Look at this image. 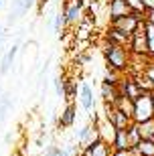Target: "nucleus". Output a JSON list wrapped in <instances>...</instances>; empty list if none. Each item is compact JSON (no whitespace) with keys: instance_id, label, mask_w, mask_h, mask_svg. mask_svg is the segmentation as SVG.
<instances>
[{"instance_id":"22","label":"nucleus","mask_w":154,"mask_h":156,"mask_svg":"<svg viewBox=\"0 0 154 156\" xmlns=\"http://www.w3.org/2000/svg\"><path fill=\"white\" fill-rule=\"evenodd\" d=\"M122 75L124 73H120V71L112 69V67H106V73H103V81H108V83H114V85H118L122 79Z\"/></svg>"},{"instance_id":"18","label":"nucleus","mask_w":154,"mask_h":156,"mask_svg":"<svg viewBox=\"0 0 154 156\" xmlns=\"http://www.w3.org/2000/svg\"><path fill=\"white\" fill-rule=\"evenodd\" d=\"M114 105L118 108V110H122L124 114H128L130 118H132V114H134V99H132V98L120 95V98H118V101H116Z\"/></svg>"},{"instance_id":"3","label":"nucleus","mask_w":154,"mask_h":156,"mask_svg":"<svg viewBox=\"0 0 154 156\" xmlns=\"http://www.w3.org/2000/svg\"><path fill=\"white\" fill-rule=\"evenodd\" d=\"M128 51L136 57H148V39H146V18L138 23L134 35L130 37L128 43Z\"/></svg>"},{"instance_id":"29","label":"nucleus","mask_w":154,"mask_h":156,"mask_svg":"<svg viewBox=\"0 0 154 156\" xmlns=\"http://www.w3.org/2000/svg\"><path fill=\"white\" fill-rule=\"evenodd\" d=\"M144 73L150 77V81H152V85H154V59L150 61L148 65H146V67H144Z\"/></svg>"},{"instance_id":"21","label":"nucleus","mask_w":154,"mask_h":156,"mask_svg":"<svg viewBox=\"0 0 154 156\" xmlns=\"http://www.w3.org/2000/svg\"><path fill=\"white\" fill-rule=\"evenodd\" d=\"M63 87H65V95L63 99H67V101H73V98L79 93L77 85H75V81H69V79H63Z\"/></svg>"},{"instance_id":"23","label":"nucleus","mask_w":154,"mask_h":156,"mask_svg":"<svg viewBox=\"0 0 154 156\" xmlns=\"http://www.w3.org/2000/svg\"><path fill=\"white\" fill-rule=\"evenodd\" d=\"M146 39H148V57L154 59V24L146 20Z\"/></svg>"},{"instance_id":"13","label":"nucleus","mask_w":154,"mask_h":156,"mask_svg":"<svg viewBox=\"0 0 154 156\" xmlns=\"http://www.w3.org/2000/svg\"><path fill=\"white\" fill-rule=\"evenodd\" d=\"M99 95H102L103 104H109L114 105L120 98V91H118V85L114 83H108V81H102V85H99Z\"/></svg>"},{"instance_id":"19","label":"nucleus","mask_w":154,"mask_h":156,"mask_svg":"<svg viewBox=\"0 0 154 156\" xmlns=\"http://www.w3.org/2000/svg\"><path fill=\"white\" fill-rule=\"evenodd\" d=\"M134 77H136V83L138 87L142 89V91H154V85H152V81H150V77L144 73V71H140V73H134Z\"/></svg>"},{"instance_id":"31","label":"nucleus","mask_w":154,"mask_h":156,"mask_svg":"<svg viewBox=\"0 0 154 156\" xmlns=\"http://www.w3.org/2000/svg\"><path fill=\"white\" fill-rule=\"evenodd\" d=\"M23 4H24V8H27V12H29L33 6H37V0H23Z\"/></svg>"},{"instance_id":"30","label":"nucleus","mask_w":154,"mask_h":156,"mask_svg":"<svg viewBox=\"0 0 154 156\" xmlns=\"http://www.w3.org/2000/svg\"><path fill=\"white\" fill-rule=\"evenodd\" d=\"M112 156H134L132 148H124V150H112Z\"/></svg>"},{"instance_id":"36","label":"nucleus","mask_w":154,"mask_h":156,"mask_svg":"<svg viewBox=\"0 0 154 156\" xmlns=\"http://www.w3.org/2000/svg\"><path fill=\"white\" fill-rule=\"evenodd\" d=\"M152 99H154V93H152Z\"/></svg>"},{"instance_id":"5","label":"nucleus","mask_w":154,"mask_h":156,"mask_svg":"<svg viewBox=\"0 0 154 156\" xmlns=\"http://www.w3.org/2000/svg\"><path fill=\"white\" fill-rule=\"evenodd\" d=\"M81 156H112V146L106 140L97 138L91 144H87L81 148Z\"/></svg>"},{"instance_id":"1","label":"nucleus","mask_w":154,"mask_h":156,"mask_svg":"<svg viewBox=\"0 0 154 156\" xmlns=\"http://www.w3.org/2000/svg\"><path fill=\"white\" fill-rule=\"evenodd\" d=\"M102 53H103V59H106V65H108V67H112V69H116V71H120V73L130 71L132 53L128 51V47L114 45V43L103 41Z\"/></svg>"},{"instance_id":"26","label":"nucleus","mask_w":154,"mask_h":156,"mask_svg":"<svg viewBox=\"0 0 154 156\" xmlns=\"http://www.w3.org/2000/svg\"><path fill=\"white\" fill-rule=\"evenodd\" d=\"M77 150H81V148H79V146H73V144L61 146V152H59V156H75V154H77Z\"/></svg>"},{"instance_id":"27","label":"nucleus","mask_w":154,"mask_h":156,"mask_svg":"<svg viewBox=\"0 0 154 156\" xmlns=\"http://www.w3.org/2000/svg\"><path fill=\"white\" fill-rule=\"evenodd\" d=\"M53 87H55L57 98L63 99V95H65V87H63V79H61V77H55V79H53Z\"/></svg>"},{"instance_id":"4","label":"nucleus","mask_w":154,"mask_h":156,"mask_svg":"<svg viewBox=\"0 0 154 156\" xmlns=\"http://www.w3.org/2000/svg\"><path fill=\"white\" fill-rule=\"evenodd\" d=\"M142 14H138V12H128L126 16L118 18V20H114V23H109L112 27H116V29H120L122 33H126V35H134V30H136L138 23L142 20Z\"/></svg>"},{"instance_id":"32","label":"nucleus","mask_w":154,"mask_h":156,"mask_svg":"<svg viewBox=\"0 0 154 156\" xmlns=\"http://www.w3.org/2000/svg\"><path fill=\"white\" fill-rule=\"evenodd\" d=\"M144 18H146L148 23H152V24H154V10H148V12H146V16H144Z\"/></svg>"},{"instance_id":"37","label":"nucleus","mask_w":154,"mask_h":156,"mask_svg":"<svg viewBox=\"0 0 154 156\" xmlns=\"http://www.w3.org/2000/svg\"><path fill=\"white\" fill-rule=\"evenodd\" d=\"M0 30H2V27H0Z\"/></svg>"},{"instance_id":"24","label":"nucleus","mask_w":154,"mask_h":156,"mask_svg":"<svg viewBox=\"0 0 154 156\" xmlns=\"http://www.w3.org/2000/svg\"><path fill=\"white\" fill-rule=\"evenodd\" d=\"M51 27H53V30H55V33H61V30L67 27V24H65V14H63V12H57V14L53 16Z\"/></svg>"},{"instance_id":"35","label":"nucleus","mask_w":154,"mask_h":156,"mask_svg":"<svg viewBox=\"0 0 154 156\" xmlns=\"http://www.w3.org/2000/svg\"><path fill=\"white\" fill-rule=\"evenodd\" d=\"M0 6H2V0H0Z\"/></svg>"},{"instance_id":"20","label":"nucleus","mask_w":154,"mask_h":156,"mask_svg":"<svg viewBox=\"0 0 154 156\" xmlns=\"http://www.w3.org/2000/svg\"><path fill=\"white\" fill-rule=\"evenodd\" d=\"M138 130L142 134V138L154 140V118L152 120H146V122H140V124H138Z\"/></svg>"},{"instance_id":"34","label":"nucleus","mask_w":154,"mask_h":156,"mask_svg":"<svg viewBox=\"0 0 154 156\" xmlns=\"http://www.w3.org/2000/svg\"><path fill=\"white\" fill-rule=\"evenodd\" d=\"M10 140H12V134H6V136H4V142H6V144H8Z\"/></svg>"},{"instance_id":"14","label":"nucleus","mask_w":154,"mask_h":156,"mask_svg":"<svg viewBox=\"0 0 154 156\" xmlns=\"http://www.w3.org/2000/svg\"><path fill=\"white\" fill-rule=\"evenodd\" d=\"M16 53H18V43L16 45H12L8 51H6V55L2 57V61H0V75H6L8 71H10L12 63H14V57H16Z\"/></svg>"},{"instance_id":"15","label":"nucleus","mask_w":154,"mask_h":156,"mask_svg":"<svg viewBox=\"0 0 154 156\" xmlns=\"http://www.w3.org/2000/svg\"><path fill=\"white\" fill-rule=\"evenodd\" d=\"M132 152H134V156H154V140L142 138L136 148H132Z\"/></svg>"},{"instance_id":"2","label":"nucleus","mask_w":154,"mask_h":156,"mask_svg":"<svg viewBox=\"0 0 154 156\" xmlns=\"http://www.w3.org/2000/svg\"><path fill=\"white\" fill-rule=\"evenodd\" d=\"M154 93V91H152ZM150 91H142L134 99V114H132V120L140 124V122L152 120L154 118V99Z\"/></svg>"},{"instance_id":"16","label":"nucleus","mask_w":154,"mask_h":156,"mask_svg":"<svg viewBox=\"0 0 154 156\" xmlns=\"http://www.w3.org/2000/svg\"><path fill=\"white\" fill-rule=\"evenodd\" d=\"M112 150H124V148H130V142H128V132L124 130H116V136L112 140Z\"/></svg>"},{"instance_id":"28","label":"nucleus","mask_w":154,"mask_h":156,"mask_svg":"<svg viewBox=\"0 0 154 156\" xmlns=\"http://www.w3.org/2000/svg\"><path fill=\"white\" fill-rule=\"evenodd\" d=\"M59 152H61V146L57 144H49L45 148V156H59Z\"/></svg>"},{"instance_id":"7","label":"nucleus","mask_w":154,"mask_h":156,"mask_svg":"<svg viewBox=\"0 0 154 156\" xmlns=\"http://www.w3.org/2000/svg\"><path fill=\"white\" fill-rule=\"evenodd\" d=\"M77 99H79V105L83 108V112H93V108H95V98H93V89L87 81H83L79 85Z\"/></svg>"},{"instance_id":"33","label":"nucleus","mask_w":154,"mask_h":156,"mask_svg":"<svg viewBox=\"0 0 154 156\" xmlns=\"http://www.w3.org/2000/svg\"><path fill=\"white\" fill-rule=\"evenodd\" d=\"M47 4V0H37V6H39V12H43V6Z\"/></svg>"},{"instance_id":"11","label":"nucleus","mask_w":154,"mask_h":156,"mask_svg":"<svg viewBox=\"0 0 154 156\" xmlns=\"http://www.w3.org/2000/svg\"><path fill=\"white\" fill-rule=\"evenodd\" d=\"M130 37H132V35H126V33H122L120 29H116V27H112V24H109L108 29H106L103 41H108V43H114V45L128 47V43H130Z\"/></svg>"},{"instance_id":"8","label":"nucleus","mask_w":154,"mask_h":156,"mask_svg":"<svg viewBox=\"0 0 154 156\" xmlns=\"http://www.w3.org/2000/svg\"><path fill=\"white\" fill-rule=\"evenodd\" d=\"M118 91H120V95H126V98L136 99L138 95L142 93V89L138 87L136 77L130 75V77H122V79H120V83H118Z\"/></svg>"},{"instance_id":"9","label":"nucleus","mask_w":154,"mask_h":156,"mask_svg":"<svg viewBox=\"0 0 154 156\" xmlns=\"http://www.w3.org/2000/svg\"><path fill=\"white\" fill-rule=\"evenodd\" d=\"M77 144H79V148H83V146H87V144H91L93 140H97L99 138V134H97V128H95V124H85V126H81V130L77 132Z\"/></svg>"},{"instance_id":"25","label":"nucleus","mask_w":154,"mask_h":156,"mask_svg":"<svg viewBox=\"0 0 154 156\" xmlns=\"http://www.w3.org/2000/svg\"><path fill=\"white\" fill-rule=\"evenodd\" d=\"M126 2H128V6H130L132 12H138V14L146 16V8H144V2H142V0H126Z\"/></svg>"},{"instance_id":"12","label":"nucleus","mask_w":154,"mask_h":156,"mask_svg":"<svg viewBox=\"0 0 154 156\" xmlns=\"http://www.w3.org/2000/svg\"><path fill=\"white\" fill-rule=\"evenodd\" d=\"M75 120H77V105L73 104V101H67V105H65V110L61 112V116H59V128H71L75 124Z\"/></svg>"},{"instance_id":"6","label":"nucleus","mask_w":154,"mask_h":156,"mask_svg":"<svg viewBox=\"0 0 154 156\" xmlns=\"http://www.w3.org/2000/svg\"><path fill=\"white\" fill-rule=\"evenodd\" d=\"M63 14H65V24L67 27H73V24H79L83 20V8L77 6L75 0H69L63 6Z\"/></svg>"},{"instance_id":"10","label":"nucleus","mask_w":154,"mask_h":156,"mask_svg":"<svg viewBox=\"0 0 154 156\" xmlns=\"http://www.w3.org/2000/svg\"><path fill=\"white\" fill-rule=\"evenodd\" d=\"M130 10V6H128V2L126 0H109V8H108V18L109 23H114V20H118V18L126 16Z\"/></svg>"},{"instance_id":"17","label":"nucleus","mask_w":154,"mask_h":156,"mask_svg":"<svg viewBox=\"0 0 154 156\" xmlns=\"http://www.w3.org/2000/svg\"><path fill=\"white\" fill-rule=\"evenodd\" d=\"M126 132H128V142H130V148H136L140 144V140H142V134L138 130V124L136 122H132L130 126L126 128Z\"/></svg>"}]
</instances>
